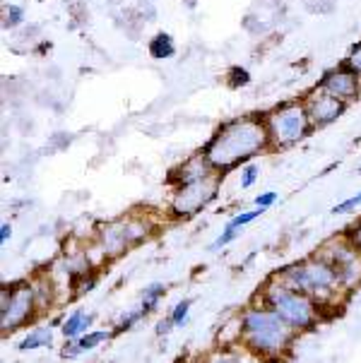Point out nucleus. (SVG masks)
<instances>
[{"instance_id":"f3484780","label":"nucleus","mask_w":361,"mask_h":363,"mask_svg":"<svg viewBox=\"0 0 361 363\" xmlns=\"http://www.w3.org/2000/svg\"><path fill=\"white\" fill-rule=\"evenodd\" d=\"M200 363H265L258 356L248 354L246 349H217L215 354L205 356Z\"/></svg>"},{"instance_id":"f8f14e48","label":"nucleus","mask_w":361,"mask_h":363,"mask_svg":"<svg viewBox=\"0 0 361 363\" xmlns=\"http://www.w3.org/2000/svg\"><path fill=\"white\" fill-rule=\"evenodd\" d=\"M212 174H215V169L207 164L205 155L200 152V155H193L191 159L181 162L174 171H171V183H174V186H188V183L203 181V178L212 176Z\"/></svg>"},{"instance_id":"a878e982","label":"nucleus","mask_w":361,"mask_h":363,"mask_svg":"<svg viewBox=\"0 0 361 363\" xmlns=\"http://www.w3.org/2000/svg\"><path fill=\"white\" fill-rule=\"evenodd\" d=\"M262 209H258V207H253V209H243V212H238V214H234V217H231L229 221L231 224L236 226V229H243V226H248V224H253L255 219L258 217H262Z\"/></svg>"},{"instance_id":"20e7f679","label":"nucleus","mask_w":361,"mask_h":363,"mask_svg":"<svg viewBox=\"0 0 361 363\" xmlns=\"http://www.w3.org/2000/svg\"><path fill=\"white\" fill-rule=\"evenodd\" d=\"M258 301L262 306H267L272 313H277L296 335L316 330L318 325H321L323 315H326L323 306H318L313 298L296 291V289L287 286L284 281L277 279L274 274L260 286Z\"/></svg>"},{"instance_id":"bb28decb","label":"nucleus","mask_w":361,"mask_h":363,"mask_svg":"<svg viewBox=\"0 0 361 363\" xmlns=\"http://www.w3.org/2000/svg\"><path fill=\"white\" fill-rule=\"evenodd\" d=\"M226 82H229L231 87H246V84L250 82V75H248V70H243V67L234 65L229 70V75H226Z\"/></svg>"},{"instance_id":"6e6552de","label":"nucleus","mask_w":361,"mask_h":363,"mask_svg":"<svg viewBox=\"0 0 361 363\" xmlns=\"http://www.w3.org/2000/svg\"><path fill=\"white\" fill-rule=\"evenodd\" d=\"M318 255H323L333 264V269L340 277V284L345 286L347 294L361 286V253H357V250L347 243L345 236L330 238L328 243H323L321 248H318Z\"/></svg>"},{"instance_id":"dca6fc26","label":"nucleus","mask_w":361,"mask_h":363,"mask_svg":"<svg viewBox=\"0 0 361 363\" xmlns=\"http://www.w3.org/2000/svg\"><path fill=\"white\" fill-rule=\"evenodd\" d=\"M169 286L162 284V281H152V284H147L143 291H140V303L138 308L145 313V315H150V313H155L159 308V303L164 301L167 296Z\"/></svg>"},{"instance_id":"b1692460","label":"nucleus","mask_w":361,"mask_h":363,"mask_svg":"<svg viewBox=\"0 0 361 363\" xmlns=\"http://www.w3.org/2000/svg\"><path fill=\"white\" fill-rule=\"evenodd\" d=\"M258 178H260V166L258 164H255V162L243 164L241 174H238V188H241V190L253 188L255 183H258Z\"/></svg>"},{"instance_id":"1a4fd4ad","label":"nucleus","mask_w":361,"mask_h":363,"mask_svg":"<svg viewBox=\"0 0 361 363\" xmlns=\"http://www.w3.org/2000/svg\"><path fill=\"white\" fill-rule=\"evenodd\" d=\"M94 248L104 260H116V257L126 255L133 248L130 241H128L123 217L99 224V229L94 233Z\"/></svg>"},{"instance_id":"c9c22d12","label":"nucleus","mask_w":361,"mask_h":363,"mask_svg":"<svg viewBox=\"0 0 361 363\" xmlns=\"http://www.w3.org/2000/svg\"><path fill=\"white\" fill-rule=\"evenodd\" d=\"M10 238H12V224L10 221H3L0 224V245H8Z\"/></svg>"},{"instance_id":"f03ea898","label":"nucleus","mask_w":361,"mask_h":363,"mask_svg":"<svg viewBox=\"0 0 361 363\" xmlns=\"http://www.w3.org/2000/svg\"><path fill=\"white\" fill-rule=\"evenodd\" d=\"M241 349L262 361H279L291 352L296 332L260 301H253L241 313Z\"/></svg>"},{"instance_id":"393cba45","label":"nucleus","mask_w":361,"mask_h":363,"mask_svg":"<svg viewBox=\"0 0 361 363\" xmlns=\"http://www.w3.org/2000/svg\"><path fill=\"white\" fill-rule=\"evenodd\" d=\"M359 207H361V190H359V193L350 195V198L340 200L338 205H335L333 209H330V212H333L335 217H350V214L357 212Z\"/></svg>"},{"instance_id":"9b49d317","label":"nucleus","mask_w":361,"mask_h":363,"mask_svg":"<svg viewBox=\"0 0 361 363\" xmlns=\"http://www.w3.org/2000/svg\"><path fill=\"white\" fill-rule=\"evenodd\" d=\"M321 87L328 91V94H333L335 99L350 104L359 96L361 91V79L350 72L347 67H338V70H330L326 77H323Z\"/></svg>"},{"instance_id":"e433bc0d","label":"nucleus","mask_w":361,"mask_h":363,"mask_svg":"<svg viewBox=\"0 0 361 363\" xmlns=\"http://www.w3.org/2000/svg\"><path fill=\"white\" fill-rule=\"evenodd\" d=\"M313 12H330L333 10V0H316V5H311Z\"/></svg>"},{"instance_id":"39448f33","label":"nucleus","mask_w":361,"mask_h":363,"mask_svg":"<svg viewBox=\"0 0 361 363\" xmlns=\"http://www.w3.org/2000/svg\"><path fill=\"white\" fill-rule=\"evenodd\" d=\"M262 121H265L267 128L270 147H274V150H287V147L301 143L306 135L311 133V128H313L309 113H306L304 101H291L284 104V106L272 108Z\"/></svg>"},{"instance_id":"4468645a","label":"nucleus","mask_w":361,"mask_h":363,"mask_svg":"<svg viewBox=\"0 0 361 363\" xmlns=\"http://www.w3.org/2000/svg\"><path fill=\"white\" fill-rule=\"evenodd\" d=\"M53 342H56V330L51 325H39V328H29L24 332V337L17 342V352L20 354L41 352V349H51Z\"/></svg>"},{"instance_id":"f704fd0d","label":"nucleus","mask_w":361,"mask_h":363,"mask_svg":"<svg viewBox=\"0 0 361 363\" xmlns=\"http://www.w3.org/2000/svg\"><path fill=\"white\" fill-rule=\"evenodd\" d=\"M171 330H176V328H174V323H171V318H169V315H164V318L155 325V335H157V337H167Z\"/></svg>"},{"instance_id":"ddd939ff","label":"nucleus","mask_w":361,"mask_h":363,"mask_svg":"<svg viewBox=\"0 0 361 363\" xmlns=\"http://www.w3.org/2000/svg\"><path fill=\"white\" fill-rule=\"evenodd\" d=\"M94 320H96L94 313H87V311H82V308H75V311L68 313V315L63 318V323H60L58 332L63 335L65 342H75L82 335H87V332L91 330V325H94Z\"/></svg>"},{"instance_id":"72a5a7b5","label":"nucleus","mask_w":361,"mask_h":363,"mask_svg":"<svg viewBox=\"0 0 361 363\" xmlns=\"http://www.w3.org/2000/svg\"><path fill=\"white\" fill-rule=\"evenodd\" d=\"M243 27H246V32H250V34H265L267 32V27L265 24H262L258 17H246V24H243Z\"/></svg>"},{"instance_id":"9d476101","label":"nucleus","mask_w":361,"mask_h":363,"mask_svg":"<svg viewBox=\"0 0 361 363\" xmlns=\"http://www.w3.org/2000/svg\"><path fill=\"white\" fill-rule=\"evenodd\" d=\"M304 106H306V113H309V118L313 125H330V123H335L340 118L342 113L347 111V104L335 99L333 94H328L323 87H316L311 89L309 94L304 96Z\"/></svg>"},{"instance_id":"7c9ffc66","label":"nucleus","mask_w":361,"mask_h":363,"mask_svg":"<svg viewBox=\"0 0 361 363\" xmlns=\"http://www.w3.org/2000/svg\"><path fill=\"white\" fill-rule=\"evenodd\" d=\"M79 286L75 289V294H87V291H91L96 284H99V277H96V272H89V274H82L79 277Z\"/></svg>"},{"instance_id":"2eb2a0df","label":"nucleus","mask_w":361,"mask_h":363,"mask_svg":"<svg viewBox=\"0 0 361 363\" xmlns=\"http://www.w3.org/2000/svg\"><path fill=\"white\" fill-rule=\"evenodd\" d=\"M123 221H126L128 241H130L133 248L145 243L155 233V224H152V219L147 214H128V217H123Z\"/></svg>"},{"instance_id":"aec40b11","label":"nucleus","mask_w":361,"mask_h":363,"mask_svg":"<svg viewBox=\"0 0 361 363\" xmlns=\"http://www.w3.org/2000/svg\"><path fill=\"white\" fill-rule=\"evenodd\" d=\"M176 53V46H174V39L169 34H157L155 39L150 41V55L157 60H164V58H171Z\"/></svg>"},{"instance_id":"a211bd4d","label":"nucleus","mask_w":361,"mask_h":363,"mask_svg":"<svg viewBox=\"0 0 361 363\" xmlns=\"http://www.w3.org/2000/svg\"><path fill=\"white\" fill-rule=\"evenodd\" d=\"M34 284V291H36V303H39V313L51 308L53 301H56V289H53V284L48 281V277H39V279H32Z\"/></svg>"},{"instance_id":"412c9836","label":"nucleus","mask_w":361,"mask_h":363,"mask_svg":"<svg viewBox=\"0 0 361 363\" xmlns=\"http://www.w3.org/2000/svg\"><path fill=\"white\" fill-rule=\"evenodd\" d=\"M147 315L140 308H133V311H126L121 313V318L116 320L113 325V335H126V332H130L133 328H138L140 323H143Z\"/></svg>"},{"instance_id":"473e14b6","label":"nucleus","mask_w":361,"mask_h":363,"mask_svg":"<svg viewBox=\"0 0 361 363\" xmlns=\"http://www.w3.org/2000/svg\"><path fill=\"white\" fill-rule=\"evenodd\" d=\"M82 354H84V352L77 347V342H65V347L60 349V359H65V361H75V359H79Z\"/></svg>"},{"instance_id":"4c0bfd02","label":"nucleus","mask_w":361,"mask_h":363,"mask_svg":"<svg viewBox=\"0 0 361 363\" xmlns=\"http://www.w3.org/2000/svg\"><path fill=\"white\" fill-rule=\"evenodd\" d=\"M359 174H361V166H359Z\"/></svg>"},{"instance_id":"7ed1b4c3","label":"nucleus","mask_w":361,"mask_h":363,"mask_svg":"<svg viewBox=\"0 0 361 363\" xmlns=\"http://www.w3.org/2000/svg\"><path fill=\"white\" fill-rule=\"evenodd\" d=\"M274 277L282 279L287 286L311 296L318 306H323L326 313L330 308H338L342 298L347 296L345 286L340 284V277L333 269V264L318 253L304 257V260L289 262L287 267L277 269Z\"/></svg>"},{"instance_id":"0eeeda50","label":"nucleus","mask_w":361,"mask_h":363,"mask_svg":"<svg viewBox=\"0 0 361 363\" xmlns=\"http://www.w3.org/2000/svg\"><path fill=\"white\" fill-rule=\"evenodd\" d=\"M219 193V174H212L203 181L188 183V186H174L169 198V214L174 219H193L203 209L215 202Z\"/></svg>"},{"instance_id":"c756f323","label":"nucleus","mask_w":361,"mask_h":363,"mask_svg":"<svg viewBox=\"0 0 361 363\" xmlns=\"http://www.w3.org/2000/svg\"><path fill=\"white\" fill-rule=\"evenodd\" d=\"M277 200H279V195L274 193V190H265V193H260L258 198L253 200V207H258V209L265 212V209H270Z\"/></svg>"},{"instance_id":"5701e85b","label":"nucleus","mask_w":361,"mask_h":363,"mask_svg":"<svg viewBox=\"0 0 361 363\" xmlns=\"http://www.w3.org/2000/svg\"><path fill=\"white\" fill-rule=\"evenodd\" d=\"M238 236H241V229H236V226L231 224V221H226V224H224V229L219 231V236L215 238V241L210 243V250H224L226 245H231V243H234Z\"/></svg>"},{"instance_id":"cd10ccee","label":"nucleus","mask_w":361,"mask_h":363,"mask_svg":"<svg viewBox=\"0 0 361 363\" xmlns=\"http://www.w3.org/2000/svg\"><path fill=\"white\" fill-rule=\"evenodd\" d=\"M342 236L347 238V243H350L352 248L357 250V253H361V219L354 221V224L345 233H342Z\"/></svg>"},{"instance_id":"6ab92c4d","label":"nucleus","mask_w":361,"mask_h":363,"mask_svg":"<svg viewBox=\"0 0 361 363\" xmlns=\"http://www.w3.org/2000/svg\"><path fill=\"white\" fill-rule=\"evenodd\" d=\"M111 337H113V330H89L87 335H82L75 342L82 352H94V349H99L101 344H106Z\"/></svg>"},{"instance_id":"c85d7f7f","label":"nucleus","mask_w":361,"mask_h":363,"mask_svg":"<svg viewBox=\"0 0 361 363\" xmlns=\"http://www.w3.org/2000/svg\"><path fill=\"white\" fill-rule=\"evenodd\" d=\"M345 67L350 72H354L359 79H361V44H357L352 48V53L347 55V60H345Z\"/></svg>"},{"instance_id":"f257e3e1","label":"nucleus","mask_w":361,"mask_h":363,"mask_svg":"<svg viewBox=\"0 0 361 363\" xmlns=\"http://www.w3.org/2000/svg\"><path fill=\"white\" fill-rule=\"evenodd\" d=\"M267 147H270V138H267L265 121L255 116H243V118L224 123L205 145L203 155L207 164L215 169V174L222 176L238 164H248Z\"/></svg>"},{"instance_id":"423d86ee","label":"nucleus","mask_w":361,"mask_h":363,"mask_svg":"<svg viewBox=\"0 0 361 363\" xmlns=\"http://www.w3.org/2000/svg\"><path fill=\"white\" fill-rule=\"evenodd\" d=\"M36 315H39V303H36L32 281H17L0 291V332L3 335L29 328Z\"/></svg>"},{"instance_id":"4be33fe9","label":"nucleus","mask_w":361,"mask_h":363,"mask_svg":"<svg viewBox=\"0 0 361 363\" xmlns=\"http://www.w3.org/2000/svg\"><path fill=\"white\" fill-rule=\"evenodd\" d=\"M191 308H193V298H181V301H176L174 308L167 313L176 330L183 328V325L188 323V318H191Z\"/></svg>"},{"instance_id":"2f4dec72","label":"nucleus","mask_w":361,"mask_h":363,"mask_svg":"<svg viewBox=\"0 0 361 363\" xmlns=\"http://www.w3.org/2000/svg\"><path fill=\"white\" fill-rule=\"evenodd\" d=\"M17 24H22V10L15 8V5H10V8L5 10L3 27H17Z\"/></svg>"}]
</instances>
